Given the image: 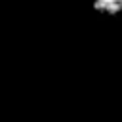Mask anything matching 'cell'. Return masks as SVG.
<instances>
[{
  "mask_svg": "<svg viewBox=\"0 0 122 122\" xmlns=\"http://www.w3.org/2000/svg\"><path fill=\"white\" fill-rule=\"evenodd\" d=\"M92 10L103 17L122 15V0H92Z\"/></svg>",
  "mask_w": 122,
  "mask_h": 122,
  "instance_id": "obj_1",
  "label": "cell"
}]
</instances>
